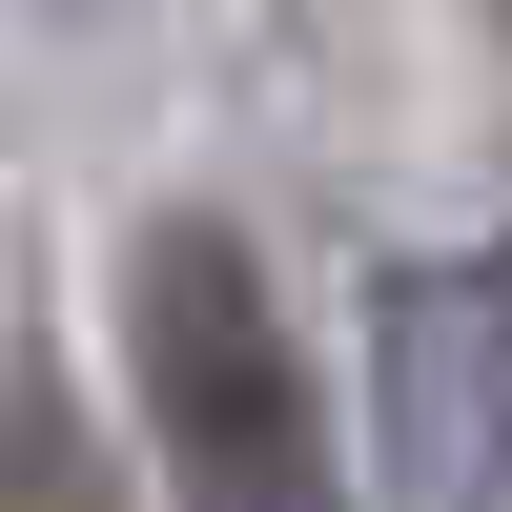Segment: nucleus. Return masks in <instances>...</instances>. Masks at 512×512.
Masks as SVG:
<instances>
[{
  "label": "nucleus",
  "instance_id": "7ed1b4c3",
  "mask_svg": "<svg viewBox=\"0 0 512 512\" xmlns=\"http://www.w3.org/2000/svg\"><path fill=\"white\" fill-rule=\"evenodd\" d=\"M0 512H123L103 431H82V390H62L41 349H0Z\"/></svg>",
  "mask_w": 512,
  "mask_h": 512
},
{
  "label": "nucleus",
  "instance_id": "f257e3e1",
  "mask_svg": "<svg viewBox=\"0 0 512 512\" xmlns=\"http://www.w3.org/2000/svg\"><path fill=\"white\" fill-rule=\"evenodd\" d=\"M123 369L164 410V512H328V390L246 267V226L164 205L123 246Z\"/></svg>",
  "mask_w": 512,
  "mask_h": 512
},
{
  "label": "nucleus",
  "instance_id": "f03ea898",
  "mask_svg": "<svg viewBox=\"0 0 512 512\" xmlns=\"http://www.w3.org/2000/svg\"><path fill=\"white\" fill-rule=\"evenodd\" d=\"M369 472L390 512H512V246L369 287Z\"/></svg>",
  "mask_w": 512,
  "mask_h": 512
}]
</instances>
